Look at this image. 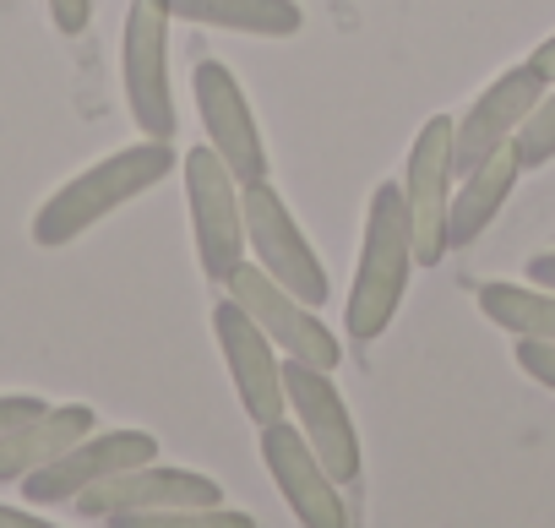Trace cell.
<instances>
[{
	"label": "cell",
	"instance_id": "603a6c76",
	"mask_svg": "<svg viewBox=\"0 0 555 528\" xmlns=\"http://www.w3.org/2000/svg\"><path fill=\"white\" fill-rule=\"evenodd\" d=\"M50 403L44 398H28V392H7L0 398V436H12L23 420H34V414H44Z\"/></svg>",
	"mask_w": 555,
	"mask_h": 528
},
{
	"label": "cell",
	"instance_id": "9a60e30c",
	"mask_svg": "<svg viewBox=\"0 0 555 528\" xmlns=\"http://www.w3.org/2000/svg\"><path fill=\"white\" fill-rule=\"evenodd\" d=\"M517 175H522V158L517 147H495L485 164H474L457 185H452V202H447V245H474L495 213L506 207V196L517 191Z\"/></svg>",
	"mask_w": 555,
	"mask_h": 528
},
{
	"label": "cell",
	"instance_id": "ba28073f",
	"mask_svg": "<svg viewBox=\"0 0 555 528\" xmlns=\"http://www.w3.org/2000/svg\"><path fill=\"white\" fill-rule=\"evenodd\" d=\"M284 403H289L300 436L311 441V452L327 463V474L338 485L360 479V430H354V414H349L333 371L306 365V360H284Z\"/></svg>",
	"mask_w": 555,
	"mask_h": 528
},
{
	"label": "cell",
	"instance_id": "484cf974",
	"mask_svg": "<svg viewBox=\"0 0 555 528\" xmlns=\"http://www.w3.org/2000/svg\"><path fill=\"white\" fill-rule=\"evenodd\" d=\"M0 528H44V517L28 506H0Z\"/></svg>",
	"mask_w": 555,
	"mask_h": 528
},
{
	"label": "cell",
	"instance_id": "d4e9b609",
	"mask_svg": "<svg viewBox=\"0 0 555 528\" xmlns=\"http://www.w3.org/2000/svg\"><path fill=\"white\" fill-rule=\"evenodd\" d=\"M528 284L555 289V250H544V256H533V261H528Z\"/></svg>",
	"mask_w": 555,
	"mask_h": 528
},
{
	"label": "cell",
	"instance_id": "e0dca14e",
	"mask_svg": "<svg viewBox=\"0 0 555 528\" xmlns=\"http://www.w3.org/2000/svg\"><path fill=\"white\" fill-rule=\"evenodd\" d=\"M169 12L180 23L250 34V39H295L306 28V12L295 0H169Z\"/></svg>",
	"mask_w": 555,
	"mask_h": 528
},
{
	"label": "cell",
	"instance_id": "6da1fadb",
	"mask_svg": "<svg viewBox=\"0 0 555 528\" xmlns=\"http://www.w3.org/2000/svg\"><path fill=\"white\" fill-rule=\"evenodd\" d=\"M409 273H414V229H409L403 180H382L371 191V207H365V240H360L349 300H344L349 338L371 344L392 327L403 289H409Z\"/></svg>",
	"mask_w": 555,
	"mask_h": 528
},
{
	"label": "cell",
	"instance_id": "2e32d148",
	"mask_svg": "<svg viewBox=\"0 0 555 528\" xmlns=\"http://www.w3.org/2000/svg\"><path fill=\"white\" fill-rule=\"evenodd\" d=\"M93 430H99V414L88 403H61V409H44V414L23 420L12 436H0V485L44 468L50 458H61L66 447H77Z\"/></svg>",
	"mask_w": 555,
	"mask_h": 528
},
{
	"label": "cell",
	"instance_id": "5b68a950",
	"mask_svg": "<svg viewBox=\"0 0 555 528\" xmlns=\"http://www.w3.org/2000/svg\"><path fill=\"white\" fill-rule=\"evenodd\" d=\"M245 245L256 256V268L267 279H278L295 300H306V306H327L333 300V279L322 268V256L311 250V240L295 223L289 202L278 196L267 180L245 185Z\"/></svg>",
	"mask_w": 555,
	"mask_h": 528
},
{
	"label": "cell",
	"instance_id": "8992f818",
	"mask_svg": "<svg viewBox=\"0 0 555 528\" xmlns=\"http://www.w3.org/2000/svg\"><path fill=\"white\" fill-rule=\"evenodd\" d=\"M223 289H229V300L284 349L289 360H306V365H322V371H338L344 365V344H338V333L317 317V306H306V300H295L278 279H267L261 268H250V261H240V268L223 279Z\"/></svg>",
	"mask_w": 555,
	"mask_h": 528
},
{
	"label": "cell",
	"instance_id": "cb8c5ba5",
	"mask_svg": "<svg viewBox=\"0 0 555 528\" xmlns=\"http://www.w3.org/2000/svg\"><path fill=\"white\" fill-rule=\"evenodd\" d=\"M528 66H533V72H539L544 82H555V34H550V39H544V44H539V50L528 55Z\"/></svg>",
	"mask_w": 555,
	"mask_h": 528
},
{
	"label": "cell",
	"instance_id": "7a4b0ae2",
	"mask_svg": "<svg viewBox=\"0 0 555 528\" xmlns=\"http://www.w3.org/2000/svg\"><path fill=\"white\" fill-rule=\"evenodd\" d=\"M169 169H175V147L158 142V137H142L137 147H120V153L99 158L93 169L72 175V180L34 213V245L55 250V245L82 240L93 223H104L109 213H120V207L137 202L142 191L164 185Z\"/></svg>",
	"mask_w": 555,
	"mask_h": 528
},
{
	"label": "cell",
	"instance_id": "30bf717a",
	"mask_svg": "<svg viewBox=\"0 0 555 528\" xmlns=\"http://www.w3.org/2000/svg\"><path fill=\"white\" fill-rule=\"evenodd\" d=\"M261 463L278 485V495L289 501V512L306 528H349V506H344V485L327 474V463L311 452V441L300 436V425L284 414L261 425Z\"/></svg>",
	"mask_w": 555,
	"mask_h": 528
},
{
	"label": "cell",
	"instance_id": "ffe728a7",
	"mask_svg": "<svg viewBox=\"0 0 555 528\" xmlns=\"http://www.w3.org/2000/svg\"><path fill=\"white\" fill-rule=\"evenodd\" d=\"M512 147H517L522 169H539V164H550V158H555V82L544 88V99L533 104V115L517 126Z\"/></svg>",
	"mask_w": 555,
	"mask_h": 528
},
{
	"label": "cell",
	"instance_id": "7c38bea8",
	"mask_svg": "<svg viewBox=\"0 0 555 528\" xmlns=\"http://www.w3.org/2000/svg\"><path fill=\"white\" fill-rule=\"evenodd\" d=\"M544 77L522 61L512 72H501L463 115H452V175L463 180L474 164H485L495 147H506L517 137V126L533 115V104L544 99Z\"/></svg>",
	"mask_w": 555,
	"mask_h": 528
},
{
	"label": "cell",
	"instance_id": "9c48e42d",
	"mask_svg": "<svg viewBox=\"0 0 555 528\" xmlns=\"http://www.w3.org/2000/svg\"><path fill=\"white\" fill-rule=\"evenodd\" d=\"M223 501V485L196 474V468H169V463H137V468H120L109 479H99L93 490H82L72 506L77 517H93V523H120V517H137V512H169V506H212Z\"/></svg>",
	"mask_w": 555,
	"mask_h": 528
},
{
	"label": "cell",
	"instance_id": "d6986e66",
	"mask_svg": "<svg viewBox=\"0 0 555 528\" xmlns=\"http://www.w3.org/2000/svg\"><path fill=\"white\" fill-rule=\"evenodd\" d=\"M115 528H256L250 512H234L223 501L212 506H169V512H137V517H120Z\"/></svg>",
	"mask_w": 555,
	"mask_h": 528
},
{
	"label": "cell",
	"instance_id": "52a82bcc",
	"mask_svg": "<svg viewBox=\"0 0 555 528\" xmlns=\"http://www.w3.org/2000/svg\"><path fill=\"white\" fill-rule=\"evenodd\" d=\"M452 115H430L409 147L403 169V202H409V229H414V268H436L452 250L447 245V202H452Z\"/></svg>",
	"mask_w": 555,
	"mask_h": 528
},
{
	"label": "cell",
	"instance_id": "3957f363",
	"mask_svg": "<svg viewBox=\"0 0 555 528\" xmlns=\"http://www.w3.org/2000/svg\"><path fill=\"white\" fill-rule=\"evenodd\" d=\"M169 0H131L126 7V28H120V82H126V104L131 120L142 126V137L169 142L180 115H175V88H169Z\"/></svg>",
	"mask_w": 555,
	"mask_h": 528
},
{
	"label": "cell",
	"instance_id": "5bb4252c",
	"mask_svg": "<svg viewBox=\"0 0 555 528\" xmlns=\"http://www.w3.org/2000/svg\"><path fill=\"white\" fill-rule=\"evenodd\" d=\"M212 338L223 349V365L234 376V392H240V409L250 414V425H272V420H284L289 403H284V360H278V344L234 306L223 300L212 311Z\"/></svg>",
	"mask_w": 555,
	"mask_h": 528
},
{
	"label": "cell",
	"instance_id": "277c9868",
	"mask_svg": "<svg viewBox=\"0 0 555 528\" xmlns=\"http://www.w3.org/2000/svg\"><path fill=\"white\" fill-rule=\"evenodd\" d=\"M185 202H191V234H196L202 273L212 284H223L245 261V185L207 142L185 153Z\"/></svg>",
	"mask_w": 555,
	"mask_h": 528
},
{
	"label": "cell",
	"instance_id": "ac0fdd59",
	"mask_svg": "<svg viewBox=\"0 0 555 528\" xmlns=\"http://www.w3.org/2000/svg\"><path fill=\"white\" fill-rule=\"evenodd\" d=\"M479 311L490 317V327H501L512 338L555 344V289H544V284L490 279V284H479Z\"/></svg>",
	"mask_w": 555,
	"mask_h": 528
},
{
	"label": "cell",
	"instance_id": "44dd1931",
	"mask_svg": "<svg viewBox=\"0 0 555 528\" xmlns=\"http://www.w3.org/2000/svg\"><path fill=\"white\" fill-rule=\"evenodd\" d=\"M517 371H528L539 387H555V344L517 338Z\"/></svg>",
	"mask_w": 555,
	"mask_h": 528
},
{
	"label": "cell",
	"instance_id": "8fae6325",
	"mask_svg": "<svg viewBox=\"0 0 555 528\" xmlns=\"http://www.w3.org/2000/svg\"><path fill=\"white\" fill-rule=\"evenodd\" d=\"M191 93H196V115H202L207 147L240 175V185L267 180V142H261V126H256L250 99H245V88L234 82V72L207 55V61L191 72Z\"/></svg>",
	"mask_w": 555,
	"mask_h": 528
},
{
	"label": "cell",
	"instance_id": "7402d4cb",
	"mask_svg": "<svg viewBox=\"0 0 555 528\" xmlns=\"http://www.w3.org/2000/svg\"><path fill=\"white\" fill-rule=\"evenodd\" d=\"M50 7V23L66 34V39H77L88 23H93V0H44Z\"/></svg>",
	"mask_w": 555,
	"mask_h": 528
},
{
	"label": "cell",
	"instance_id": "4fadbf2b",
	"mask_svg": "<svg viewBox=\"0 0 555 528\" xmlns=\"http://www.w3.org/2000/svg\"><path fill=\"white\" fill-rule=\"evenodd\" d=\"M158 458V436L153 430H104V436H82L77 447H66L61 458H50L44 468L23 474V501L55 506V501H77L82 490H93L99 479L153 463Z\"/></svg>",
	"mask_w": 555,
	"mask_h": 528
}]
</instances>
